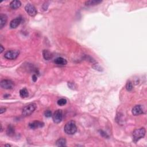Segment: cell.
I'll list each match as a JSON object with an SVG mask.
<instances>
[{"label": "cell", "mask_w": 147, "mask_h": 147, "mask_svg": "<svg viewBox=\"0 0 147 147\" xmlns=\"http://www.w3.org/2000/svg\"><path fill=\"white\" fill-rule=\"evenodd\" d=\"M5 111H6V108L1 107V109H0V113H1V114H2V113H4Z\"/></svg>", "instance_id": "22"}, {"label": "cell", "mask_w": 147, "mask_h": 147, "mask_svg": "<svg viewBox=\"0 0 147 147\" xmlns=\"http://www.w3.org/2000/svg\"><path fill=\"white\" fill-rule=\"evenodd\" d=\"M20 55L19 50H9L5 53L4 57L8 60H15Z\"/></svg>", "instance_id": "4"}, {"label": "cell", "mask_w": 147, "mask_h": 147, "mask_svg": "<svg viewBox=\"0 0 147 147\" xmlns=\"http://www.w3.org/2000/svg\"><path fill=\"white\" fill-rule=\"evenodd\" d=\"M1 87L4 89H12L14 87V83L11 80L4 79L1 82Z\"/></svg>", "instance_id": "7"}, {"label": "cell", "mask_w": 147, "mask_h": 147, "mask_svg": "<svg viewBox=\"0 0 147 147\" xmlns=\"http://www.w3.org/2000/svg\"><path fill=\"white\" fill-rule=\"evenodd\" d=\"M7 20V17L6 15L5 14H0V28H1V29H2V28L5 25Z\"/></svg>", "instance_id": "12"}, {"label": "cell", "mask_w": 147, "mask_h": 147, "mask_svg": "<svg viewBox=\"0 0 147 147\" xmlns=\"http://www.w3.org/2000/svg\"><path fill=\"white\" fill-rule=\"evenodd\" d=\"M44 125V123L43 122H41V121H33L32 122H30L29 123V126L30 129H36L42 128Z\"/></svg>", "instance_id": "9"}, {"label": "cell", "mask_w": 147, "mask_h": 147, "mask_svg": "<svg viewBox=\"0 0 147 147\" xmlns=\"http://www.w3.org/2000/svg\"><path fill=\"white\" fill-rule=\"evenodd\" d=\"M57 104L59 106H62L65 105L67 104V100L64 98H61L58 100Z\"/></svg>", "instance_id": "19"}, {"label": "cell", "mask_w": 147, "mask_h": 147, "mask_svg": "<svg viewBox=\"0 0 147 147\" xmlns=\"http://www.w3.org/2000/svg\"><path fill=\"white\" fill-rule=\"evenodd\" d=\"M25 10L27 13L30 16L33 17L36 15L37 14V10L36 7L30 4H28L25 7Z\"/></svg>", "instance_id": "6"}, {"label": "cell", "mask_w": 147, "mask_h": 147, "mask_svg": "<svg viewBox=\"0 0 147 147\" xmlns=\"http://www.w3.org/2000/svg\"><path fill=\"white\" fill-rule=\"evenodd\" d=\"M37 106L35 104H30L25 106L24 107L22 110V114L23 116L27 117V116L30 115L35 112Z\"/></svg>", "instance_id": "3"}, {"label": "cell", "mask_w": 147, "mask_h": 147, "mask_svg": "<svg viewBox=\"0 0 147 147\" xmlns=\"http://www.w3.org/2000/svg\"><path fill=\"white\" fill-rule=\"evenodd\" d=\"M146 133L145 129L144 128H141L139 129H136L133 132V139L134 142L136 143L141 138H144Z\"/></svg>", "instance_id": "2"}, {"label": "cell", "mask_w": 147, "mask_h": 147, "mask_svg": "<svg viewBox=\"0 0 147 147\" xmlns=\"http://www.w3.org/2000/svg\"><path fill=\"white\" fill-rule=\"evenodd\" d=\"M102 2V1H99V0H90V1H87L85 2V4L87 6H94L98 5Z\"/></svg>", "instance_id": "14"}, {"label": "cell", "mask_w": 147, "mask_h": 147, "mask_svg": "<svg viewBox=\"0 0 147 147\" xmlns=\"http://www.w3.org/2000/svg\"><path fill=\"white\" fill-rule=\"evenodd\" d=\"M64 130L65 133L69 135H73L77 131V127L75 122L73 121H69L64 126Z\"/></svg>", "instance_id": "1"}, {"label": "cell", "mask_w": 147, "mask_h": 147, "mask_svg": "<svg viewBox=\"0 0 147 147\" xmlns=\"http://www.w3.org/2000/svg\"><path fill=\"white\" fill-rule=\"evenodd\" d=\"M6 133L7 135L9 136H12L14 134V128L12 126L10 125L8 126L7 130H6Z\"/></svg>", "instance_id": "18"}, {"label": "cell", "mask_w": 147, "mask_h": 147, "mask_svg": "<svg viewBox=\"0 0 147 147\" xmlns=\"http://www.w3.org/2000/svg\"><path fill=\"white\" fill-rule=\"evenodd\" d=\"M52 120L55 123H59L61 122V121L63 120L62 110L60 109L56 110L52 115Z\"/></svg>", "instance_id": "5"}, {"label": "cell", "mask_w": 147, "mask_h": 147, "mask_svg": "<svg viewBox=\"0 0 147 147\" xmlns=\"http://www.w3.org/2000/svg\"><path fill=\"white\" fill-rule=\"evenodd\" d=\"M21 2L19 0H14L10 4V7L12 9H17L21 6Z\"/></svg>", "instance_id": "11"}, {"label": "cell", "mask_w": 147, "mask_h": 147, "mask_svg": "<svg viewBox=\"0 0 147 147\" xmlns=\"http://www.w3.org/2000/svg\"><path fill=\"white\" fill-rule=\"evenodd\" d=\"M132 113L134 115H138L143 114V107L140 105H136L132 109Z\"/></svg>", "instance_id": "8"}, {"label": "cell", "mask_w": 147, "mask_h": 147, "mask_svg": "<svg viewBox=\"0 0 147 147\" xmlns=\"http://www.w3.org/2000/svg\"><path fill=\"white\" fill-rule=\"evenodd\" d=\"M44 115H45V116L46 117H48V118L51 117V116L52 115V112H51V111L49 110L45 111V113H44Z\"/></svg>", "instance_id": "21"}, {"label": "cell", "mask_w": 147, "mask_h": 147, "mask_svg": "<svg viewBox=\"0 0 147 147\" xmlns=\"http://www.w3.org/2000/svg\"><path fill=\"white\" fill-rule=\"evenodd\" d=\"M43 57L44 58L45 60H49L52 58V54L51 53L50 51H48V50H44L43 52Z\"/></svg>", "instance_id": "16"}, {"label": "cell", "mask_w": 147, "mask_h": 147, "mask_svg": "<svg viewBox=\"0 0 147 147\" xmlns=\"http://www.w3.org/2000/svg\"><path fill=\"white\" fill-rule=\"evenodd\" d=\"M126 89L129 91H131V90L133 89V85L132 83H131V82L129 81L127 82V83L126 84Z\"/></svg>", "instance_id": "20"}, {"label": "cell", "mask_w": 147, "mask_h": 147, "mask_svg": "<svg viewBox=\"0 0 147 147\" xmlns=\"http://www.w3.org/2000/svg\"><path fill=\"white\" fill-rule=\"evenodd\" d=\"M28 95H29V93H28L27 89H22L20 91V95L22 98H26L28 96Z\"/></svg>", "instance_id": "17"}, {"label": "cell", "mask_w": 147, "mask_h": 147, "mask_svg": "<svg viewBox=\"0 0 147 147\" xmlns=\"http://www.w3.org/2000/svg\"><path fill=\"white\" fill-rule=\"evenodd\" d=\"M22 19L21 17H17L16 19L12 20V21L10 22V28L12 29H14L16 28L20 24V23L21 22Z\"/></svg>", "instance_id": "10"}, {"label": "cell", "mask_w": 147, "mask_h": 147, "mask_svg": "<svg viewBox=\"0 0 147 147\" xmlns=\"http://www.w3.org/2000/svg\"><path fill=\"white\" fill-rule=\"evenodd\" d=\"M37 76L36 75H33L32 76V80H33V82H36L37 81Z\"/></svg>", "instance_id": "23"}, {"label": "cell", "mask_w": 147, "mask_h": 147, "mask_svg": "<svg viewBox=\"0 0 147 147\" xmlns=\"http://www.w3.org/2000/svg\"><path fill=\"white\" fill-rule=\"evenodd\" d=\"M66 140L64 138H60L56 141V145L58 146H66Z\"/></svg>", "instance_id": "15"}, {"label": "cell", "mask_w": 147, "mask_h": 147, "mask_svg": "<svg viewBox=\"0 0 147 147\" xmlns=\"http://www.w3.org/2000/svg\"><path fill=\"white\" fill-rule=\"evenodd\" d=\"M54 62L55 64H58V65H60V66H65L67 63V61L65 59H64L61 57H59L56 58L55 60H54Z\"/></svg>", "instance_id": "13"}, {"label": "cell", "mask_w": 147, "mask_h": 147, "mask_svg": "<svg viewBox=\"0 0 147 147\" xmlns=\"http://www.w3.org/2000/svg\"><path fill=\"white\" fill-rule=\"evenodd\" d=\"M0 48H1V50H0V53H2V52H3V51H4V47H3V46H2V45H0Z\"/></svg>", "instance_id": "24"}]
</instances>
